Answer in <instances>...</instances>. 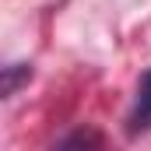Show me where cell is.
Wrapping results in <instances>:
<instances>
[{
  "label": "cell",
  "mask_w": 151,
  "mask_h": 151,
  "mask_svg": "<svg viewBox=\"0 0 151 151\" xmlns=\"http://www.w3.org/2000/svg\"><path fill=\"white\" fill-rule=\"evenodd\" d=\"M148 127H151V70L137 84V99H134V109H130V134H141Z\"/></svg>",
  "instance_id": "cell-1"
},
{
  "label": "cell",
  "mask_w": 151,
  "mask_h": 151,
  "mask_svg": "<svg viewBox=\"0 0 151 151\" xmlns=\"http://www.w3.org/2000/svg\"><path fill=\"white\" fill-rule=\"evenodd\" d=\"M32 70L25 67V63H14V67H7V81H4V95H14V88H18V81L21 77H28Z\"/></svg>",
  "instance_id": "cell-2"
}]
</instances>
